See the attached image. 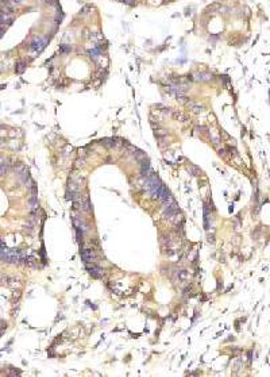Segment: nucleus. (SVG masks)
<instances>
[{"label": "nucleus", "instance_id": "nucleus-1", "mask_svg": "<svg viewBox=\"0 0 270 377\" xmlns=\"http://www.w3.org/2000/svg\"><path fill=\"white\" fill-rule=\"evenodd\" d=\"M47 42H49L47 37H37V38H34L31 41V43H30V49H31L32 52H35V53H41L42 50L46 47Z\"/></svg>", "mask_w": 270, "mask_h": 377}, {"label": "nucleus", "instance_id": "nucleus-5", "mask_svg": "<svg viewBox=\"0 0 270 377\" xmlns=\"http://www.w3.org/2000/svg\"><path fill=\"white\" fill-rule=\"evenodd\" d=\"M141 162H142V164H141V172H142V175H143V176H149L150 173H151V170H150L149 161L143 160V161H141Z\"/></svg>", "mask_w": 270, "mask_h": 377}, {"label": "nucleus", "instance_id": "nucleus-16", "mask_svg": "<svg viewBox=\"0 0 270 377\" xmlns=\"http://www.w3.org/2000/svg\"><path fill=\"white\" fill-rule=\"evenodd\" d=\"M7 280H8V277H7V276H4V275H1V273H0V283H3V284H7Z\"/></svg>", "mask_w": 270, "mask_h": 377}, {"label": "nucleus", "instance_id": "nucleus-11", "mask_svg": "<svg viewBox=\"0 0 270 377\" xmlns=\"http://www.w3.org/2000/svg\"><path fill=\"white\" fill-rule=\"evenodd\" d=\"M132 154H134V157H135V160H136V161H143V160H146V154H145L142 150H135Z\"/></svg>", "mask_w": 270, "mask_h": 377}, {"label": "nucleus", "instance_id": "nucleus-2", "mask_svg": "<svg viewBox=\"0 0 270 377\" xmlns=\"http://www.w3.org/2000/svg\"><path fill=\"white\" fill-rule=\"evenodd\" d=\"M81 258L85 264H88V262H93L96 256H95V253L91 250V249L84 247V249H81Z\"/></svg>", "mask_w": 270, "mask_h": 377}, {"label": "nucleus", "instance_id": "nucleus-17", "mask_svg": "<svg viewBox=\"0 0 270 377\" xmlns=\"http://www.w3.org/2000/svg\"><path fill=\"white\" fill-rule=\"evenodd\" d=\"M10 135H11V137H15V135H16V131H15V130H11V131H10Z\"/></svg>", "mask_w": 270, "mask_h": 377}, {"label": "nucleus", "instance_id": "nucleus-14", "mask_svg": "<svg viewBox=\"0 0 270 377\" xmlns=\"http://www.w3.org/2000/svg\"><path fill=\"white\" fill-rule=\"evenodd\" d=\"M8 170H10V165H8V162H3V164L0 165V176L7 175V173H8Z\"/></svg>", "mask_w": 270, "mask_h": 377}, {"label": "nucleus", "instance_id": "nucleus-12", "mask_svg": "<svg viewBox=\"0 0 270 377\" xmlns=\"http://www.w3.org/2000/svg\"><path fill=\"white\" fill-rule=\"evenodd\" d=\"M24 262H26V265L30 266V268H37V260L34 257H26Z\"/></svg>", "mask_w": 270, "mask_h": 377}, {"label": "nucleus", "instance_id": "nucleus-15", "mask_svg": "<svg viewBox=\"0 0 270 377\" xmlns=\"http://www.w3.org/2000/svg\"><path fill=\"white\" fill-rule=\"evenodd\" d=\"M119 1L123 3V4H126V6H130V7L135 6V0H119Z\"/></svg>", "mask_w": 270, "mask_h": 377}, {"label": "nucleus", "instance_id": "nucleus-4", "mask_svg": "<svg viewBox=\"0 0 270 377\" xmlns=\"http://www.w3.org/2000/svg\"><path fill=\"white\" fill-rule=\"evenodd\" d=\"M73 223H74L76 230H81L82 233H84V231H88V226H87V223L84 222L82 219H80V218L73 216Z\"/></svg>", "mask_w": 270, "mask_h": 377}, {"label": "nucleus", "instance_id": "nucleus-8", "mask_svg": "<svg viewBox=\"0 0 270 377\" xmlns=\"http://www.w3.org/2000/svg\"><path fill=\"white\" fill-rule=\"evenodd\" d=\"M88 38L91 39V41H93L95 43H96V42L103 41L104 37H103V34H101V32L97 31V32H91V34H88Z\"/></svg>", "mask_w": 270, "mask_h": 377}, {"label": "nucleus", "instance_id": "nucleus-10", "mask_svg": "<svg viewBox=\"0 0 270 377\" xmlns=\"http://www.w3.org/2000/svg\"><path fill=\"white\" fill-rule=\"evenodd\" d=\"M189 107H191V110L194 112V114H200V112L204 111V108H202V105L194 104V103H189Z\"/></svg>", "mask_w": 270, "mask_h": 377}, {"label": "nucleus", "instance_id": "nucleus-6", "mask_svg": "<svg viewBox=\"0 0 270 377\" xmlns=\"http://www.w3.org/2000/svg\"><path fill=\"white\" fill-rule=\"evenodd\" d=\"M87 53H88L89 58L93 60V61H97V58H99V57L101 56V52H100L99 49H96V47H93V49H89Z\"/></svg>", "mask_w": 270, "mask_h": 377}, {"label": "nucleus", "instance_id": "nucleus-13", "mask_svg": "<svg viewBox=\"0 0 270 377\" xmlns=\"http://www.w3.org/2000/svg\"><path fill=\"white\" fill-rule=\"evenodd\" d=\"M70 50H72V46L68 43H62L61 46H59V53H61V54H68Z\"/></svg>", "mask_w": 270, "mask_h": 377}, {"label": "nucleus", "instance_id": "nucleus-9", "mask_svg": "<svg viewBox=\"0 0 270 377\" xmlns=\"http://www.w3.org/2000/svg\"><path fill=\"white\" fill-rule=\"evenodd\" d=\"M26 69H27V64H26V62H23V61L18 62V64L15 65V72H16V73H19V74L23 73Z\"/></svg>", "mask_w": 270, "mask_h": 377}, {"label": "nucleus", "instance_id": "nucleus-3", "mask_svg": "<svg viewBox=\"0 0 270 377\" xmlns=\"http://www.w3.org/2000/svg\"><path fill=\"white\" fill-rule=\"evenodd\" d=\"M87 268H88V270H89V273H91L93 277H96V278H101L104 276V272L101 270V269L99 268V266H96V265H88L87 264Z\"/></svg>", "mask_w": 270, "mask_h": 377}, {"label": "nucleus", "instance_id": "nucleus-7", "mask_svg": "<svg viewBox=\"0 0 270 377\" xmlns=\"http://www.w3.org/2000/svg\"><path fill=\"white\" fill-rule=\"evenodd\" d=\"M212 79L211 73H196V76L193 77V80H197V81H209Z\"/></svg>", "mask_w": 270, "mask_h": 377}]
</instances>
